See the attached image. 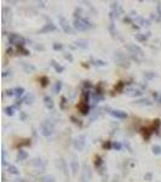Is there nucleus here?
Listing matches in <instances>:
<instances>
[{
	"instance_id": "f257e3e1",
	"label": "nucleus",
	"mask_w": 161,
	"mask_h": 182,
	"mask_svg": "<svg viewBox=\"0 0 161 182\" xmlns=\"http://www.w3.org/2000/svg\"><path fill=\"white\" fill-rule=\"evenodd\" d=\"M10 42L15 44V45H18V46H23L24 44V39L22 37H19L17 34H11L10 35Z\"/></svg>"
},
{
	"instance_id": "f03ea898",
	"label": "nucleus",
	"mask_w": 161,
	"mask_h": 182,
	"mask_svg": "<svg viewBox=\"0 0 161 182\" xmlns=\"http://www.w3.org/2000/svg\"><path fill=\"white\" fill-rule=\"evenodd\" d=\"M75 28H78L79 30H85L88 28V22L83 18L75 19Z\"/></svg>"
},
{
	"instance_id": "7ed1b4c3",
	"label": "nucleus",
	"mask_w": 161,
	"mask_h": 182,
	"mask_svg": "<svg viewBox=\"0 0 161 182\" xmlns=\"http://www.w3.org/2000/svg\"><path fill=\"white\" fill-rule=\"evenodd\" d=\"M41 132H42V135H45V136H49L52 134V125H51L50 123H44L41 126Z\"/></svg>"
},
{
	"instance_id": "20e7f679",
	"label": "nucleus",
	"mask_w": 161,
	"mask_h": 182,
	"mask_svg": "<svg viewBox=\"0 0 161 182\" xmlns=\"http://www.w3.org/2000/svg\"><path fill=\"white\" fill-rule=\"evenodd\" d=\"M114 118H118V119H124V118L127 117V113L122 112V111H110L109 112Z\"/></svg>"
},
{
	"instance_id": "39448f33",
	"label": "nucleus",
	"mask_w": 161,
	"mask_h": 182,
	"mask_svg": "<svg viewBox=\"0 0 161 182\" xmlns=\"http://www.w3.org/2000/svg\"><path fill=\"white\" fill-rule=\"evenodd\" d=\"M153 130H155V127H143L142 129V134H143V136H144L145 140H149L150 135L154 132Z\"/></svg>"
},
{
	"instance_id": "423d86ee",
	"label": "nucleus",
	"mask_w": 161,
	"mask_h": 182,
	"mask_svg": "<svg viewBox=\"0 0 161 182\" xmlns=\"http://www.w3.org/2000/svg\"><path fill=\"white\" fill-rule=\"evenodd\" d=\"M85 136H80V137H78L76 140H75V147L78 148V149H83L84 145H85Z\"/></svg>"
},
{
	"instance_id": "0eeeda50",
	"label": "nucleus",
	"mask_w": 161,
	"mask_h": 182,
	"mask_svg": "<svg viewBox=\"0 0 161 182\" xmlns=\"http://www.w3.org/2000/svg\"><path fill=\"white\" fill-rule=\"evenodd\" d=\"M78 108H79V111L81 112V114H87L88 111H90L87 103H81L80 102L79 103V106H78Z\"/></svg>"
},
{
	"instance_id": "6e6552de",
	"label": "nucleus",
	"mask_w": 161,
	"mask_h": 182,
	"mask_svg": "<svg viewBox=\"0 0 161 182\" xmlns=\"http://www.w3.org/2000/svg\"><path fill=\"white\" fill-rule=\"evenodd\" d=\"M80 102H81V103H87L88 102V91H83Z\"/></svg>"
},
{
	"instance_id": "1a4fd4ad",
	"label": "nucleus",
	"mask_w": 161,
	"mask_h": 182,
	"mask_svg": "<svg viewBox=\"0 0 161 182\" xmlns=\"http://www.w3.org/2000/svg\"><path fill=\"white\" fill-rule=\"evenodd\" d=\"M44 102H45L46 107H49L50 109H52V107H53V103H52V100H51V97H44Z\"/></svg>"
},
{
	"instance_id": "9d476101",
	"label": "nucleus",
	"mask_w": 161,
	"mask_h": 182,
	"mask_svg": "<svg viewBox=\"0 0 161 182\" xmlns=\"http://www.w3.org/2000/svg\"><path fill=\"white\" fill-rule=\"evenodd\" d=\"M27 157H28V154L24 151H19L18 154H17V159L18 160H24V159H27Z\"/></svg>"
},
{
	"instance_id": "9b49d317",
	"label": "nucleus",
	"mask_w": 161,
	"mask_h": 182,
	"mask_svg": "<svg viewBox=\"0 0 161 182\" xmlns=\"http://www.w3.org/2000/svg\"><path fill=\"white\" fill-rule=\"evenodd\" d=\"M129 49H130V50H132V51H133L134 53H136V52H138L139 55H142V53H143L142 50H141V49H139L138 46H136V45H130Z\"/></svg>"
},
{
	"instance_id": "f8f14e48",
	"label": "nucleus",
	"mask_w": 161,
	"mask_h": 182,
	"mask_svg": "<svg viewBox=\"0 0 161 182\" xmlns=\"http://www.w3.org/2000/svg\"><path fill=\"white\" fill-rule=\"evenodd\" d=\"M9 173L10 174H14V175H18L19 171L17 170V168L15 165H9Z\"/></svg>"
},
{
	"instance_id": "ddd939ff",
	"label": "nucleus",
	"mask_w": 161,
	"mask_h": 182,
	"mask_svg": "<svg viewBox=\"0 0 161 182\" xmlns=\"http://www.w3.org/2000/svg\"><path fill=\"white\" fill-rule=\"evenodd\" d=\"M40 182H55V178L52 176H44L40 178Z\"/></svg>"
},
{
	"instance_id": "4468645a",
	"label": "nucleus",
	"mask_w": 161,
	"mask_h": 182,
	"mask_svg": "<svg viewBox=\"0 0 161 182\" xmlns=\"http://www.w3.org/2000/svg\"><path fill=\"white\" fill-rule=\"evenodd\" d=\"M124 86H125L124 83H122V81H119V84L115 86V91H118V92H121V91H122V89H124Z\"/></svg>"
},
{
	"instance_id": "2eb2a0df",
	"label": "nucleus",
	"mask_w": 161,
	"mask_h": 182,
	"mask_svg": "<svg viewBox=\"0 0 161 182\" xmlns=\"http://www.w3.org/2000/svg\"><path fill=\"white\" fill-rule=\"evenodd\" d=\"M55 29V26L52 23H50V24H47V26H45L44 28L41 29V32H47V30H53Z\"/></svg>"
},
{
	"instance_id": "dca6fc26",
	"label": "nucleus",
	"mask_w": 161,
	"mask_h": 182,
	"mask_svg": "<svg viewBox=\"0 0 161 182\" xmlns=\"http://www.w3.org/2000/svg\"><path fill=\"white\" fill-rule=\"evenodd\" d=\"M14 92L16 96H21V95L24 92V89H23V88H16V89H14Z\"/></svg>"
},
{
	"instance_id": "f3484780",
	"label": "nucleus",
	"mask_w": 161,
	"mask_h": 182,
	"mask_svg": "<svg viewBox=\"0 0 161 182\" xmlns=\"http://www.w3.org/2000/svg\"><path fill=\"white\" fill-rule=\"evenodd\" d=\"M62 88V81H57L55 85V88H53V92H58Z\"/></svg>"
},
{
	"instance_id": "a211bd4d",
	"label": "nucleus",
	"mask_w": 161,
	"mask_h": 182,
	"mask_svg": "<svg viewBox=\"0 0 161 182\" xmlns=\"http://www.w3.org/2000/svg\"><path fill=\"white\" fill-rule=\"evenodd\" d=\"M72 168H73V173H74V174L76 173V170L79 169V164L76 163V160H75V159H74L73 162H72Z\"/></svg>"
},
{
	"instance_id": "6ab92c4d",
	"label": "nucleus",
	"mask_w": 161,
	"mask_h": 182,
	"mask_svg": "<svg viewBox=\"0 0 161 182\" xmlns=\"http://www.w3.org/2000/svg\"><path fill=\"white\" fill-rule=\"evenodd\" d=\"M5 112L7 115H14V107H7L5 108Z\"/></svg>"
},
{
	"instance_id": "aec40b11",
	"label": "nucleus",
	"mask_w": 161,
	"mask_h": 182,
	"mask_svg": "<svg viewBox=\"0 0 161 182\" xmlns=\"http://www.w3.org/2000/svg\"><path fill=\"white\" fill-rule=\"evenodd\" d=\"M18 52H22V55H26V56H27V55H29V51H28V50H26L23 46H18Z\"/></svg>"
},
{
	"instance_id": "412c9836",
	"label": "nucleus",
	"mask_w": 161,
	"mask_h": 182,
	"mask_svg": "<svg viewBox=\"0 0 161 182\" xmlns=\"http://www.w3.org/2000/svg\"><path fill=\"white\" fill-rule=\"evenodd\" d=\"M62 27H63V29H64L65 32H70V28H69V26L65 23V21H64L63 18H62Z\"/></svg>"
},
{
	"instance_id": "4be33fe9",
	"label": "nucleus",
	"mask_w": 161,
	"mask_h": 182,
	"mask_svg": "<svg viewBox=\"0 0 161 182\" xmlns=\"http://www.w3.org/2000/svg\"><path fill=\"white\" fill-rule=\"evenodd\" d=\"M153 152H154V154H160L161 153V147L160 146H154V147H153Z\"/></svg>"
},
{
	"instance_id": "5701e85b",
	"label": "nucleus",
	"mask_w": 161,
	"mask_h": 182,
	"mask_svg": "<svg viewBox=\"0 0 161 182\" xmlns=\"http://www.w3.org/2000/svg\"><path fill=\"white\" fill-rule=\"evenodd\" d=\"M24 70H26V72H34V70H35V67H34V66H24Z\"/></svg>"
},
{
	"instance_id": "b1692460",
	"label": "nucleus",
	"mask_w": 161,
	"mask_h": 182,
	"mask_svg": "<svg viewBox=\"0 0 161 182\" xmlns=\"http://www.w3.org/2000/svg\"><path fill=\"white\" fill-rule=\"evenodd\" d=\"M30 145V140H23V142H19L18 147H23V146H28Z\"/></svg>"
},
{
	"instance_id": "393cba45",
	"label": "nucleus",
	"mask_w": 161,
	"mask_h": 182,
	"mask_svg": "<svg viewBox=\"0 0 161 182\" xmlns=\"http://www.w3.org/2000/svg\"><path fill=\"white\" fill-rule=\"evenodd\" d=\"M40 81H41L42 86H46V85H47V83H49V79H47L46 77H41V78H40Z\"/></svg>"
},
{
	"instance_id": "a878e982",
	"label": "nucleus",
	"mask_w": 161,
	"mask_h": 182,
	"mask_svg": "<svg viewBox=\"0 0 161 182\" xmlns=\"http://www.w3.org/2000/svg\"><path fill=\"white\" fill-rule=\"evenodd\" d=\"M136 39L139 40V41H145V35H142V34H136Z\"/></svg>"
},
{
	"instance_id": "bb28decb",
	"label": "nucleus",
	"mask_w": 161,
	"mask_h": 182,
	"mask_svg": "<svg viewBox=\"0 0 161 182\" xmlns=\"http://www.w3.org/2000/svg\"><path fill=\"white\" fill-rule=\"evenodd\" d=\"M95 164H96V166H99V165H102V159H101V157H98V155H97L96 158H95Z\"/></svg>"
},
{
	"instance_id": "cd10ccee",
	"label": "nucleus",
	"mask_w": 161,
	"mask_h": 182,
	"mask_svg": "<svg viewBox=\"0 0 161 182\" xmlns=\"http://www.w3.org/2000/svg\"><path fill=\"white\" fill-rule=\"evenodd\" d=\"M137 103H139V104H148V106L152 104V102H149L148 100H142V101H138Z\"/></svg>"
},
{
	"instance_id": "c85d7f7f",
	"label": "nucleus",
	"mask_w": 161,
	"mask_h": 182,
	"mask_svg": "<svg viewBox=\"0 0 161 182\" xmlns=\"http://www.w3.org/2000/svg\"><path fill=\"white\" fill-rule=\"evenodd\" d=\"M53 49H55V50H62V49H63V45H62V44H55V45H53Z\"/></svg>"
},
{
	"instance_id": "c756f323",
	"label": "nucleus",
	"mask_w": 161,
	"mask_h": 182,
	"mask_svg": "<svg viewBox=\"0 0 161 182\" xmlns=\"http://www.w3.org/2000/svg\"><path fill=\"white\" fill-rule=\"evenodd\" d=\"M84 88H85V89H91L92 85L90 84L88 81H85V83H84Z\"/></svg>"
},
{
	"instance_id": "7c9ffc66",
	"label": "nucleus",
	"mask_w": 161,
	"mask_h": 182,
	"mask_svg": "<svg viewBox=\"0 0 161 182\" xmlns=\"http://www.w3.org/2000/svg\"><path fill=\"white\" fill-rule=\"evenodd\" d=\"M55 68H56L57 72H63V69H64V68H63V67H61V66H55Z\"/></svg>"
},
{
	"instance_id": "2f4dec72",
	"label": "nucleus",
	"mask_w": 161,
	"mask_h": 182,
	"mask_svg": "<svg viewBox=\"0 0 161 182\" xmlns=\"http://www.w3.org/2000/svg\"><path fill=\"white\" fill-rule=\"evenodd\" d=\"M33 98H34V97H33L32 95H30V96H28V97H27V98H26V101H27V103H32V101H33Z\"/></svg>"
},
{
	"instance_id": "473e14b6",
	"label": "nucleus",
	"mask_w": 161,
	"mask_h": 182,
	"mask_svg": "<svg viewBox=\"0 0 161 182\" xmlns=\"http://www.w3.org/2000/svg\"><path fill=\"white\" fill-rule=\"evenodd\" d=\"M6 95H9V96H14L15 95L14 90H7V91H6Z\"/></svg>"
},
{
	"instance_id": "72a5a7b5",
	"label": "nucleus",
	"mask_w": 161,
	"mask_h": 182,
	"mask_svg": "<svg viewBox=\"0 0 161 182\" xmlns=\"http://www.w3.org/2000/svg\"><path fill=\"white\" fill-rule=\"evenodd\" d=\"M95 65H99V66H104V65H106V63H104V62H103V61H99V60H97V61H96V63H95Z\"/></svg>"
},
{
	"instance_id": "f704fd0d",
	"label": "nucleus",
	"mask_w": 161,
	"mask_h": 182,
	"mask_svg": "<svg viewBox=\"0 0 161 182\" xmlns=\"http://www.w3.org/2000/svg\"><path fill=\"white\" fill-rule=\"evenodd\" d=\"M103 147H104V148H110V147H111L110 142H107V143H104V145H103Z\"/></svg>"
},
{
	"instance_id": "c9c22d12",
	"label": "nucleus",
	"mask_w": 161,
	"mask_h": 182,
	"mask_svg": "<svg viewBox=\"0 0 161 182\" xmlns=\"http://www.w3.org/2000/svg\"><path fill=\"white\" fill-rule=\"evenodd\" d=\"M65 58H67V60H69V61H73V57H72V55H69V53H68V55H65Z\"/></svg>"
},
{
	"instance_id": "e433bc0d",
	"label": "nucleus",
	"mask_w": 161,
	"mask_h": 182,
	"mask_svg": "<svg viewBox=\"0 0 161 182\" xmlns=\"http://www.w3.org/2000/svg\"><path fill=\"white\" fill-rule=\"evenodd\" d=\"M113 146H114L115 148H118V149H120V148H121V145H120V143H114Z\"/></svg>"
}]
</instances>
